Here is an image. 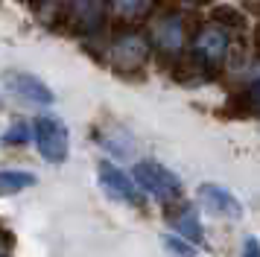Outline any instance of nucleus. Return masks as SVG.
<instances>
[{"label": "nucleus", "instance_id": "1", "mask_svg": "<svg viewBox=\"0 0 260 257\" xmlns=\"http://www.w3.org/2000/svg\"><path fill=\"white\" fill-rule=\"evenodd\" d=\"M132 175H135V181L141 184L143 193H146V196H152V199H158L161 205L178 202L181 193H184L181 178H178L170 167H164V164H158V161H149V158L135 164Z\"/></svg>", "mask_w": 260, "mask_h": 257}, {"label": "nucleus", "instance_id": "2", "mask_svg": "<svg viewBox=\"0 0 260 257\" xmlns=\"http://www.w3.org/2000/svg\"><path fill=\"white\" fill-rule=\"evenodd\" d=\"M152 56V41L141 33L120 35L111 47V68L123 79H143V65Z\"/></svg>", "mask_w": 260, "mask_h": 257}, {"label": "nucleus", "instance_id": "3", "mask_svg": "<svg viewBox=\"0 0 260 257\" xmlns=\"http://www.w3.org/2000/svg\"><path fill=\"white\" fill-rule=\"evenodd\" d=\"M32 128H36L38 155H41L44 161L53 164V167H59V164L68 161V155H71V135H68V126H64L61 117L38 114Z\"/></svg>", "mask_w": 260, "mask_h": 257}, {"label": "nucleus", "instance_id": "4", "mask_svg": "<svg viewBox=\"0 0 260 257\" xmlns=\"http://www.w3.org/2000/svg\"><path fill=\"white\" fill-rule=\"evenodd\" d=\"M114 0H68L61 6L59 18H64V29L61 33L71 35H96L106 23V12Z\"/></svg>", "mask_w": 260, "mask_h": 257}, {"label": "nucleus", "instance_id": "5", "mask_svg": "<svg viewBox=\"0 0 260 257\" xmlns=\"http://www.w3.org/2000/svg\"><path fill=\"white\" fill-rule=\"evenodd\" d=\"M96 178H100L103 190H106L111 199H117V202L129 205V208H138V210L146 208V193L141 190V184L135 181V175L123 173L117 164L100 161V167H96Z\"/></svg>", "mask_w": 260, "mask_h": 257}, {"label": "nucleus", "instance_id": "6", "mask_svg": "<svg viewBox=\"0 0 260 257\" xmlns=\"http://www.w3.org/2000/svg\"><path fill=\"white\" fill-rule=\"evenodd\" d=\"M3 82H6V91L15 93L18 100H24V103H29V105H41V108H47V105L56 103V97H53V91L47 88V82L38 79V76H32V73L9 70V73L3 76Z\"/></svg>", "mask_w": 260, "mask_h": 257}, {"label": "nucleus", "instance_id": "7", "mask_svg": "<svg viewBox=\"0 0 260 257\" xmlns=\"http://www.w3.org/2000/svg\"><path fill=\"white\" fill-rule=\"evenodd\" d=\"M228 44H231L228 41V29L216 26V23H205V29L190 41V53L199 56L202 61L213 65V68H219L225 53H228Z\"/></svg>", "mask_w": 260, "mask_h": 257}, {"label": "nucleus", "instance_id": "8", "mask_svg": "<svg viewBox=\"0 0 260 257\" xmlns=\"http://www.w3.org/2000/svg\"><path fill=\"white\" fill-rule=\"evenodd\" d=\"M196 196H199V202L208 210L219 213V216H225V219H243V213H246L243 202H240L228 187L216 184V181H205V184H199Z\"/></svg>", "mask_w": 260, "mask_h": 257}, {"label": "nucleus", "instance_id": "9", "mask_svg": "<svg viewBox=\"0 0 260 257\" xmlns=\"http://www.w3.org/2000/svg\"><path fill=\"white\" fill-rule=\"evenodd\" d=\"M167 208V222L176 228V234H181L184 240H190V243H196L202 245L205 243V228H202V219H199V213L190 208L187 202H170V205H164Z\"/></svg>", "mask_w": 260, "mask_h": 257}, {"label": "nucleus", "instance_id": "10", "mask_svg": "<svg viewBox=\"0 0 260 257\" xmlns=\"http://www.w3.org/2000/svg\"><path fill=\"white\" fill-rule=\"evenodd\" d=\"M211 23L222 26V29H231V33H243L248 26V18H246V12L231 6V3H216L211 9Z\"/></svg>", "mask_w": 260, "mask_h": 257}, {"label": "nucleus", "instance_id": "11", "mask_svg": "<svg viewBox=\"0 0 260 257\" xmlns=\"http://www.w3.org/2000/svg\"><path fill=\"white\" fill-rule=\"evenodd\" d=\"M219 111H222V117H231V120H248V117H254V105H251V97H248L246 85L234 88V91L228 93V100H225V105Z\"/></svg>", "mask_w": 260, "mask_h": 257}, {"label": "nucleus", "instance_id": "12", "mask_svg": "<svg viewBox=\"0 0 260 257\" xmlns=\"http://www.w3.org/2000/svg\"><path fill=\"white\" fill-rule=\"evenodd\" d=\"M36 184H38L36 173H26V170H3L0 173V190H3V196H15V193L29 190V187H36Z\"/></svg>", "mask_w": 260, "mask_h": 257}, {"label": "nucleus", "instance_id": "13", "mask_svg": "<svg viewBox=\"0 0 260 257\" xmlns=\"http://www.w3.org/2000/svg\"><path fill=\"white\" fill-rule=\"evenodd\" d=\"M111 6H114V12H117L123 21H141V18H146V15L155 12L158 0H114Z\"/></svg>", "mask_w": 260, "mask_h": 257}, {"label": "nucleus", "instance_id": "14", "mask_svg": "<svg viewBox=\"0 0 260 257\" xmlns=\"http://www.w3.org/2000/svg\"><path fill=\"white\" fill-rule=\"evenodd\" d=\"M29 140H36V128L24 123V120H15L12 126L3 132V143L6 146H26Z\"/></svg>", "mask_w": 260, "mask_h": 257}, {"label": "nucleus", "instance_id": "15", "mask_svg": "<svg viewBox=\"0 0 260 257\" xmlns=\"http://www.w3.org/2000/svg\"><path fill=\"white\" fill-rule=\"evenodd\" d=\"M161 243H164V248L170 251V254H176V257H199L196 243L184 240L181 234H164V237H161Z\"/></svg>", "mask_w": 260, "mask_h": 257}, {"label": "nucleus", "instance_id": "16", "mask_svg": "<svg viewBox=\"0 0 260 257\" xmlns=\"http://www.w3.org/2000/svg\"><path fill=\"white\" fill-rule=\"evenodd\" d=\"M240 257H260V240L254 237V234L243 240V251H240Z\"/></svg>", "mask_w": 260, "mask_h": 257}, {"label": "nucleus", "instance_id": "17", "mask_svg": "<svg viewBox=\"0 0 260 257\" xmlns=\"http://www.w3.org/2000/svg\"><path fill=\"white\" fill-rule=\"evenodd\" d=\"M246 91H248V97H251V105H254V117H260V76L248 82Z\"/></svg>", "mask_w": 260, "mask_h": 257}, {"label": "nucleus", "instance_id": "18", "mask_svg": "<svg viewBox=\"0 0 260 257\" xmlns=\"http://www.w3.org/2000/svg\"><path fill=\"white\" fill-rule=\"evenodd\" d=\"M240 9L246 12V15H251V18H260V0H243Z\"/></svg>", "mask_w": 260, "mask_h": 257}, {"label": "nucleus", "instance_id": "19", "mask_svg": "<svg viewBox=\"0 0 260 257\" xmlns=\"http://www.w3.org/2000/svg\"><path fill=\"white\" fill-rule=\"evenodd\" d=\"M251 53H254V58H260V23H254V29H251Z\"/></svg>", "mask_w": 260, "mask_h": 257}, {"label": "nucleus", "instance_id": "20", "mask_svg": "<svg viewBox=\"0 0 260 257\" xmlns=\"http://www.w3.org/2000/svg\"><path fill=\"white\" fill-rule=\"evenodd\" d=\"M176 3H184L190 9H202V6H216V0H176Z\"/></svg>", "mask_w": 260, "mask_h": 257}, {"label": "nucleus", "instance_id": "21", "mask_svg": "<svg viewBox=\"0 0 260 257\" xmlns=\"http://www.w3.org/2000/svg\"><path fill=\"white\" fill-rule=\"evenodd\" d=\"M18 3H26L29 9H41V3H44V0H18Z\"/></svg>", "mask_w": 260, "mask_h": 257}]
</instances>
